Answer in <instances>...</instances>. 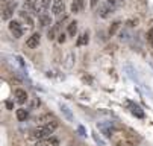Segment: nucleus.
<instances>
[{
  "instance_id": "dca6fc26",
  "label": "nucleus",
  "mask_w": 153,
  "mask_h": 146,
  "mask_svg": "<svg viewBox=\"0 0 153 146\" xmlns=\"http://www.w3.org/2000/svg\"><path fill=\"white\" fill-rule=\"evenodd\" d=\"M118 26H120V23H118V22H115V23H114V26H112V29H109V35H114V32L118 29Z\"/></svg>"
},
{
  "instance_id": "6e6552de",
  "label": "nucleus",
  "mask_w": 153,
  "mask_h": 146,
  "mask_svg": "<svg viewBox=\"0 0 153 146\" xmlns=\"http://www.w3.org/2000/svg\"><path fill=\"white\" fill-rule=\"evenodd\" d=\"M39 40H41V35L35 32V34H32V35L26 40V46L30 47V49H35V47H38V44H39Z\"/></svg>"
},
{
  "instance_id": "f8f14e48",
  "label": "nucleus",
  "mask_w": 153,
  "mask_h": 146,
  "mask_svg": "<svg viewBox=\"0 0 153 146\" xmlns=\"http://www.w3.org/2000/svg\"><path fill=\"white\" fill-rule=\"evenodd\" d=\"M88 41H90V37H88V34H86V32H83V34H80V37L77 38L76 44H77V46H85V44H88Z\"/></svg>"
},
{
  "instance_id": "20e7f679",
  "label": "nucleus",
  "mask_w": 153,
  "mask_h": 146,
  "mask_svg": "<svg viewBox=\"0 0 153 146\" xmlns=\"http://www.w3.org/2000/svg\"><path fill=\"white\" fill-rule=\"evenodd\" d=\"M15 9V2H11V0H5L3 6H2V18L3 20H9L14 14Z\"/></svg>"
},
{
  "instance_id": "7ed1b4c3",
  "label": "nucleus",
  "mask_w": 153,
  "mask_h": 146,
  "mask_svg": "<svg viewBox=\"0 0 153 146\" xmlns=\"http://www.w3.org/2000/svg\"><path fill=\"white\" fill-rule=\"evenodd\" d=\"M120 3H121V0H106V2L100 6V9H99V15L106 18L108 15H111L120 6Z\"/></svg>"
},
{
  "instance_id": "6ab92c4d",
  "label": "nucleus",
  "mask_w": 153,
  "mask_h": 146,
  "mask_svg": "<svg viewBox=\"0 0 153 146\" xmlns=\"http://www.w3.org/2000/svg\"><path fill=\"white\" fill-rule=\"evenodd\" d=\"M58 41H59V43H64V41H65V34H59Z\"/></svg>"
},
{
  "instance_id": "9d476101",
  "label": "nucleus",
  "mask_w": 153,
  "mask_h": 146,
  "mask_svg": "<svg viewBox=\"0 0 153 146\" xmlns=\"http://www.w3.org/2000/svg\"><path fill=\"white\" fill-rule=\"evenodd\" d=\"M15 100L18 103H25L27 100V93L25 90H21V88H17L15 90Z\"/></svg>"
},
{
  "instance_id": "9b49d317",
  "label": "nucleus",
  "mask_w": 153,
  "mask_h": 146,
  "mask_svg": "<svg viewBox=\"0 0 153 146\" xmlns=\"http://www.w3.org/2000/svg\"><path fill=\"white\" fill-rule=\"evenodd\" d=\"M83 6H85V0H73L71 2V12L77 14L83 9Z\"/></svg>"
},
{
  "instance_id": "0eeeda50",
  "label": "nucleus",
  "mask_w": 153,
  "mask_h": 146,
  "mask_svg": "<svg viewBox=\"0 0 153 146\" xmlns=\"http://www.w3.org/2000/svg\"><path fill=\"white\" fill-rule=\"evenodd\" d=\"M127 107L130 108V113H132L134 116H137V117H140V119H143V117H144V111L141 110V107L138 105V103L127 100Z\"/></svg>"
},
{
  "instance_id": "a211bd4d",
  "label": "nucleus",
  "mask_w": 153,
  "mask_h": 146,
  "mask_svg": "<svg viewBox=\"0 0 153 146\" xmlns=\"http://www.w3.org/2000/svg\"><path fill=\"white\" fill-rule=\"evenodd\" d=\"M97 3H99V0H90V6H91V8H96Z\"/></svg>"
},
{
  "instance_id": "f257e3e1",
  "label": "nucleus",
  "mask_w": 153,
  "mask_h": 146,
  "mask_svg": "<svg viewBox=\"0 0 153 146\" xmlns=\"http://www.w3.org/2000/svg\"><path fill=\"white\" fill-rule=\"evenodd\" d=\"M99 128L115 146H137L140 143V137L134 131H130L127 128H121L120 125L114 122L100 123Z\"/></svg>"
},
{
  "instance_id": "f03ea898",
  "label": "nucleus",
  "mask_w": 153,
  "mask_h": 146,
  "mask_svg": "<svg viewBox=\"0 0 153 146\" xmlns=\"http://www.w3.org/2000/svg\"><path fill=\"white\" fill-rule=\"evenodd\" d=\"M58 128V122L56 120H52L49 123H44V125H41V127H36L33 128L30 133H29V139L32 140H41V139H46V137H50V134Z\"/></svg>"
},
{
  "instance_id": "aec40b11",
  "label": "nucleus",
  "mask_w": 153,
  "mask_h": 146,
  "mask_svg": "<svg viewBox=\"0 0 153 146\" xmlns=\"http://www.w3.org/2000/svg\"><path fill=\"white\" fill-rule=\"evenodd\" d=\"M25 2H26V3H27V5L32 8V5H33V2H35V0H25Z\"/></svg>"
},
{
  "instance_id": "f3484780",
  "label": "nucleus",
  "mask_w": 153,
  "mask_h": 146,
  "mask_svg": "<svg viewBox=\"0 0 153 146\" xmlns=\"http://www.w3.org/2000/svg\"><path fill=\"white\" fill-rule=\"evenodd\" d=\"M149 41H150V44L153 46V28L149 31Z\"/></svg>"
},
{
  "instance_id": "1a4fd4ad",
  "label": "nucleus",
  "mask_w": 153,
  "mask_h": 146,
  "mask_svg": "<svg viewBox=\"0 0 153 146\" xmlns=\"http://www.w3.org/2000/svg\"><path fill=\"white\" fill-rule=\"evenodd\" d=\"M65 9V5H64V0H53V5H52V11L55 15H61Z\"/></svg>"
},
{
  "instance_id": "ddd939ff",
  "label": "nucleus",
  "mask_w": 153,
  "mask_h": 146,
  "mask_svg": "<svg viewBox=\"0 0 153 146\" xmlns=\"http://www.w3.org/2000/svg\"><path fill=\"white\" fill-rule=\"evenodd\" d=\"M50 23H52V20H50V15H46V14H41V15H39V25H41L42 28L49 26Z\"/></svg>"
},
{
  "instance_id": "2eb2a0df",
  "label": "nucleus",
  "mask_w": 153,
  "mask_h": 146,
  "mask_svg": "<svg viewBox=\"0 0 153 146\" xmlns=\"http://www.w3.org/2000/svg\"><path fill=\"white\" fill-rule=\"evenodd\" d=\"M67 32H68V35H70V37H74V35H76V32H77V23H76V22H71V23L68 25Z\"/></svg>"
},
{
  "instance_id": "423d86ee",
  "label": "nucleus",
  "mask_w": 153,
  "mask_h": 146,
  "mask_svg": "<svg viewBox=\"0 0 153 146\" xmlns=\"http://www.w3.org/2000/svg\"><path fill=\"white\" fill-rule=\"evenodd\" d=\"M9 31H11V34H12L15 38L23 37V28H21V25H20L18 22H11V23H9Z\"/></svg>"
},
{
  "instance_id": "4468645a",
  "label": "nucleus",
  "mask_w": 153,
  "mask_h": 146,
  "mask_svg": "<svg viewBox=\"0 0 153 146\" xmlns=\"http://www.w3.org/2000/svg\"><path fill=\"white\" fill-rule=\"evenodd\" d=\"M27 116H29L27 110H25V108H20V110H17V119H18L20 122L26 120V119H27Z\"/></svg>"
},
{
  "instance_id": "39448f33",
  "label": "nucleus",
  "mask_w": 153,
  "mask_h": 146,
  "mask_svg": "<svg viewBox=\"0 0 153 146\" xmlns=\"http://www.w3.org/2000/svg\"><path fill=\"white\" fill-rule=\"evenodd\" d=\"M58 145H59V140L56 137H53V136L35 142V146H58Z\"/></svg>"
}]
</instances>
